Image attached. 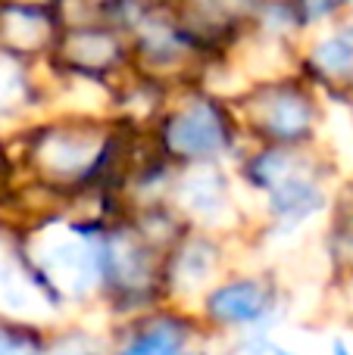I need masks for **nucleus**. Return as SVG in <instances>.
<instances>
[{"label":"nucleus","instance_id":"nucleus-1","mask_svg":"<svg viewBox=\"0 0 353 355\" xmlns=\"http://www.w3.org/2000/svg\"><path fill=\"white\" fill-rule=\"evenodd\" d=\"M166 141L181 156H204L222 147L225 128L213 106H191L175 116L166 128Z\"/></svg>","mask_w":353,"mask_h":355},{"label":"nucleus","instance_id":"nucleus-2","mask_svg":"<svg viewBox=\"0 0 353 355\" xmlns=\"http://www.w3.org/2000/svg\"><path fill=\"white\" fill-rule=\"evenodd\" d=\"M44 262H47V275L54 277L56 284H63V287L75 290V293H81V290L91 287V281H94V252L88 250L81 240H72V237L56 240V243L47 250Z\"/></svg>","mask_w":353,"mask_h":355},{"label":"nucleus","instance_id":"nucleus-3","mask_svg":"<svg viewBox=\"0 0 353 355\" xmlns=\"http://www.w3.org/2000/svg\"><path fill=\"white\" fill-rule=\"evenodd\" d=\"M210 312L219 321H254L266 312V296L256 284H229L210 296Z\"/></svg>","mask_w":353,"mask_h":355},{"label":"nucleus","instance_id":"nucleus-4","mask_svg":"<svg viewBox=\"0 0 353 355\" xmlns=\"http://www.w3.org/2000/svg\"><path fill=\"white\" fill-rule=\"evenodd\" d=\"M310 125V103L297 94H285L279 97L266 112V128L275 137H297Z\"/></svg>","mask_w":353,"mask_h":355},{"label":"nucleus","instance_id":"nucleus-5","mask_svg":"<svg viewBox=\"0 0 353 355\" xmlns=\"http://www.w3.org/2000/svg\"><path fill=\"white\" fill-rule=\"evenodd\" d=\"M272 206L279 209L281 215H291V218H300V215L313 212L319 206V190L313 184L300 181V178L288 175L285 181H279L272 187Z\"/></svg>","mask_w":353,"mask_h":355},{"label":"nucleus","instance_id":"nucleus-6","mask_svg":"<svg viewBox=\"0 0 353 355\" xmlns=\"http://www.w3.org/2000/svg\"><path fill=\"white\" fill-rule=\"evenodd\" d=\"M316 60L329 72H347L353 66V44L344 41V37H331L316 50Z\"/></svg>","mask_w":353,"mask_h":355},{"label":"nucleus","instance_id":"nucleus-7","mask_svg":"<svg viewBox=\"0 0 353 355\" xmlns=\"http://www.w3.org/2000/svg\"><path fill=\"white\" fill-rule=\"evenodd\" d=\"M172 349L175 334L166 331V327H156V331H147L144 337H138L122 355H172Z\"/></svg>","mask_w":353,"mask_h":355},{"label":"nucleus","instance_id":"nucleus-8","mask_svg":"<svg viewBox=\"0 0 353 355\" xmlns=\"http://www.w3.org/2000/svg\"><path fill=\"white\" fill-rule=\"evenodd\" d=\"M22 94V72L13 60L0 56V106H10Z\"/></svg>","mask_w":353,"mask_h":355},{"label":"nucleus","instance_id":"nucleus-9","mask_svg":"<svg viewBox=\"0 0 353 355\" xmlns=\"http://www.w3.org/2000/svg\"><path fill=\"white\" fill-rule=\"evenodd\" d=\"M188 202L194 209H210L219 202V184L213 181V175L206 178H194L191 187H188Z\"/></svg>","mask_w":353,"mask_h":355},{"label":"nucleus","instance_id":"nucleus-10","mask_svg":"<svg viewBox=\"0 0 353 355\" xmlns=\"http://www.w3.org/2000/svg\"><path fill=\"white\" fill-rule=\"evenodd\" d=\"M0 355H35V352H28V349H22V346H16L6 334H0Z\"/></svg>","mask_w":353,"mask_h":355},{"label":"nucleus","instance_id":"nucleus-11","mask_svg":"<svg viewBox=\"0 0 353 355\" xmlns=\"http://www.w3.org/2000/svg\"><path fill=\"white\" fill-rule=\"evenodd\" d=\"M335 355H347V352H344V349H338V352H335Z\"/></svg>","mask_w":353,"mask_h":355}]
</instances>
